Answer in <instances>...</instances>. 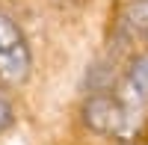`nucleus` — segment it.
<instances>
[{
    "mask_svg": "<svg viewBox=\"0 0 148 145\" xmlns=\"http://www.w3.org/2000/svg\"><path fill=\"white\" fill-rule=\"evenodd\" d=\"M83 118L92 130L107 133V136H119V139H130L136 133V122H139L116 95H104V92L92 95L83 104Z\"/></svg>",
    "mask_w": 148,
    "mask_h": 145,
    "instance_id": "f257e3e1",
    "label": "nucleus"
},
{
    "mask_svg": "<svg viewBox=\"0 0 148 145\" xmlns=\"http://www.w3.org/2000/svg\"><path fill=\"white\" fill-rule=\"evenodd\" d=\"M33 56L24 33L6 12H0V80L6 86H21L30 77Z\"/></svg>",
    "mask_w": 148,
    "mask_h": 145,
    "instance_id": "f03ea898",
    "label": "nucleus"
},
{
    "mask_svg": "<svg viewBox=\"0 0 148 145\" xmlns=\"http://www.w3.org/2000/svg\"><path fill=\"white\" fill-rule=\"evenodd\" d=\"M116 98L127 107L133 116H142V110L148 107V53H139L130 62V68L121 77V86Z\"/></svg>",
    "mask_w": 148,
    "mask_h": 145,
    "instance_id": "7ed1b4c3",
    "label": "nucleus"
},
{
    "mask_svg": "<svg viewBox=\"0 0 148 145\" xmlns=\"http://www.w3.org/2000/svg\"><path fill=\"white\" fill-rule=\"evenodd\" d=\"M119 33H121V39H133V36L148 33V0H130L121 9Z\"/></svg>",
    "mask_w": 148,
    "mask_h": 145,
    "instance_id": "20e7f679",
    "label": "nucleus"
},
{
    "mask_svg": "<svg viewBox=\"0 0 148 145\" xmlns=\"http://www.w3.org/2000/svg\"><path fill=\"white\" fill-rule=\"evenodd\" d=\"M15 122V113H12V104H9V98L3 92H0V133H3V130Z\"/></svg>",
    "mask_w": 148,
    "mask_h": 145,
    "instance_id": "39448f33",
    "label": "nucleus"
}]
</instances>
